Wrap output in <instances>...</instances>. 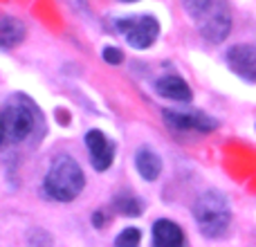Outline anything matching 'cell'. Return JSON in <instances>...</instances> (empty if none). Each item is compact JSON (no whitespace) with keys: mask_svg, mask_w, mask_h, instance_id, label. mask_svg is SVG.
<instances>
[{"mask_svg":"<svg viewBox=\"0 0 256 247\" xmlns=\"http://www.w3.org/2000/svg\"><path fill=\"white\" fill-rule=\"evenodd\" d=\"M189 18L209 43H222L232 30V14L225 0H182Z\"/></svg>","mask_w":256,"mask_h":247,"instance_id":"cell-1","label":"cell"},{"mask_svg":"<svg viewBox=\"0 0 256 247\" xmlns=\"http://www.w3.org/2000/svg\"><path fill=\"white\" fill-rule=\"evenodd\" d=\"M2 148L20 144L34 132L36 122L40 120V112L36 106L22 94H14L2 106Z\"/></svg>","mask_w":256,"mask_h":247,"instance_id":"cell-2","label":"cell"},{"mask_svg":"<svg viewBox=\"0 0 256 247\" xmlns=\"http://www.w3.org/2000/svg\"><path fill=\"white\" fill-rule=\"evenodd\" d=\"M84 184H86L84 171L76 164V160H72L70 155H58L50 164L43 180L45 194L52 200H58V202H72L84 191Z\"/></svg>","mask_w":256,"mask_h":247,"instance_id":"cell-3","label":"cell"},{"mask_svg":"<svg viewBox=\"0 0 256 247\" xmlns=\"http://www.w3.org/2000/svg\"><path fill=\"white\" fill-rule=\"evenodd\" d=\"M194 218L204 238H220L232 222V209L225 196L218 191H204L194 204Z\"/></svg>","mask_w":256,"mask_h":247,"instance_id":"cell-4","label":"cell"},{"mask_svg":"<svg viewBox=\"0 0 256 247\" xmlns=\"http://www.w3.org/2000/svg\"><path fill=\"white\" fill-rule=\"evenodd\" d=\"M120 34L126 38V43L135 50H146L158 40L160 34V22L153 16H130L120 18L115 22Z\"/></svg>","mask_w":256,"mask_h":247,"instance_id":"cell-5","label":"cell"},{"mask_svg":"<svg viewBox=\"0 0 256 247\" xmlns=\"http://www.w3.org/2000/svg\"><path fill=\"white\" fill-rule=\"evenodd\" d=\"M86 146L90 150V160L97 171H108L115 160V144L104 135L102 130H88L86 132Z\"/></svg>","mask_w":256,"mask_h":247,"instance_id":"cell-6","label":"cell"},{"mask_svg":"<svg viewBox=\"0 0 256 247\" xmlns=\"http://www.w3.org/2000/svg\"><path fill=\"white\" fill-rule=\"evenodd\" d=\"M227 63L240 79L256 84V48L254 45H234L227 52Z\"/></svg>","mask_w":256,"mask_h":247,"instance_id":"cell-7","label":"cell"},{"mask_svg":"<svg viewBox=\"0 0 256 247\" xmlns=\"http://www.w3.org/2000/svg\"><path fill=\"white\" fill-rule=\"evenodd\" d=\"M162 115L166 117V124L173 126L176 130H200L209 132L214 128H218V122L207 117L204 112H180V110H162Z\"/></svg>","mask_w":256,"mask_h":247,"instance_id":"cell-8","label":"cell"},{"mask_svg":"<svg viewBox=\"0 0 256 247\" xmlns=\"http://www.w3.org/2000/svg\"><path fill=\"white\" fill-rule=\"evenodd\" d=\"M155 90H158V94H162V97L180 102V104H189L191 99H194L191 88L184 84V79H180V76H176V74L162 76V79L155 84Z\"/></svg>","mask_w":256,"mask_h":247,"instance_id":"cell-9","label":"cell"},{"mask_svg":"<svg viewBox=\"0 0 256 247\" xmlns=\"http://www.w3.org/2000/svg\"><path fill=\"white\" fill-rule=\"evenodd\" d=\"M153 243L160 247H178L184 243V232L173 220L162 218L153 225Z\"/></svg>","mask_w":256,"mask_h":247,"instance_id":"cell-10","label":"cell"},{"mask_svg":"<svg viewBox=\"0 0 256 247\" xmlns=\"http://www.w3.org/2000/svg\"><path fill=\"white\" fill-rule=\"evenodd\" d=\"M135 166L144 180L153 182V180H158L160 173H162V160L158 158L155 150H150L144 146V148H140L135 153Z\"/></svg>","mask_w":256,"mask_h":247,"instance_id":"cell-11","label":"cell"},{"mask_svg":"<svg viewBox=\"0 0 256 247\" xmlns=\"http://www.w3.org/2000/svg\"><path fill=\"white\" fill-rule=\"evenodd\" d=\"M22 38H25V25L18 18L4 16L0 20V45H2V50H12Z\"/></svg>","mask_w":256,"mask_h":247,"instance_id":"cell-12","label":"cell"},{"mask_svg":"<svg viewBox=\"0 0 256 247\" xmlns=\"http://www.w3.org/2000/svg\"><path fill=\"white\" fill-rule=\"evenodd\" d=\"M115 209L120 214H126V216H140L142 214V200L132 198V196H120L115 200Z\"/></svg>","mask_w":256,"mask_h":247,"instance_id":"cell-13","label":"cell"},{"mask_svg":"<svg viewBox=\"0 0 256 247\" xmlns=\"http://www.w3.org/2000/svg\"><path fill=\"white\" fill-rule=\"evenodd\" d=\"M140 240H142L140 230H135V227H126V230L115 238V245L117 247H126V245L132 247V245H140Z\"/></svg>","mask_w":256,"mask_h":247,"instance_id":"cell-14","label":"cell"},{"mask_svg":"<svg viewBox=\"0 0 256 247\" xmlns=\"http://www.w3.org/2000/svg\"><path fill=\"white\" fill-rule=\"evenodd\" d=\"M104 61H106L108 66H120V63L124 61V54L117 48H106L104 50Z\"/></svg>","mask_w":256,"mask_h":247,"instance_id":"cell-15","label":"cell"},{"mask_svg":"<svg viewBox=\"0 0 256 247\" xmlns=\"http://www.w3.org/2000/svg\"><path fill=\"white\" fill-rule=\"evenodd\" d=\"M68 2L72 4V9H81V12H86V0H68Z\"/></svg>","mask_w":256,"mask_h":247,"instance_id":"cell-16","label":"cell"},{"mask_svg":"<svg viewBox=\"0 0 256 247\" xmlns=\"http://www.w3.org/2000/svg\"><path fill=\"white\" fill-rule=\"evenodd\" d=\"M122 2H135V0H122Z\"/></svg>","mask_w":256,"mask_h":247,"instance_id":"cell-17","label":"cell"}]
</instances>
